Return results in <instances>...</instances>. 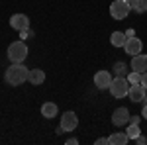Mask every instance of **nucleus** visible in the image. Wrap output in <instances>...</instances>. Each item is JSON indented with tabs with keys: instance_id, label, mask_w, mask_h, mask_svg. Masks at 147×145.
<instances>
[{
	"instance_id": "nucleus-6",
	"label": "nucleus",
	"mask_w": 147,
	"mask_h": 145,
	"mask_svg": "<svg viewBox=\"0 0 147 145\" xmlns=\"http://www.w3.org/2000/svg\"><path fill=\"white\" fill-rule=\"evenodd\" d=\"M77 125H79V118H77L75 112H65L61 116V127H63V132H73V129H77Z\"/></svg>"
},
{
	"instance_id": "nucleus-23",
	"label": "nucleus",
	"mask_w": 147,
	"mask_h": 145,
	"mask_svg": "<svg viewBox=\"0 0 147 145\" xmlns=\"http://www.w3.org/2000/svg\"><path fill=\"white\" fill-rule=\"evenodd\" d=\"M96 145H108V137H100V139H96Z\"/></svg>"
},
{
	"instance_id": "nucleus-20",
	"label": "nucleus",
	"mask_w": 147,
	"mask_h": 145,
	"mask_svg": "<svg viewBox=\"0 0 147 145\" xmlns=\"http://www.w3.org/2000/svg\"><path fill=\"white\" fill-rule=\"evenodd\" d=\"M134 141H136V143H139V145H145V143H147V137H143V135L139 134L136 139H134Z\"/></svg>"
},
{
	"instance_id": "nucleus-13",
	"label": "nucleus",
	"mask_w": 147,
	"mask_h": 145,
	"mask_svg": "<svg viewBox=\"0 0 147 145\" xmlns=\"http://www.w3.org/2000/svg\"><path fill=\"white\" fill-rule=\"evenodd\" d=\"M127 141H129V137L125 132H116L108 137V145H125Z\"/></svg>"
},
{
	"instance_id": "nucleus-5",
	"label": "nucleus",
	"mask_w": 147,
	"mask_h": 145,
	"mask_svg": "<svg viewBox=\"0 0 147 145\" xmlns=\"http://www.w3.org/2000/svg\"><path fill=\"white\" fill-rule=\"evenodd\" d=\"M112 123L116 127H122L125 123H129V110L124 108V106H120V108H116L112 114Z\"/></svg>"
},
{
	"instance_id": "nucleus-14",
	"label": "nucleus",
	"mask_w": 147,
	"mask_h": 145,
	"mask_svg": "<svg viewBox=\"0 0 147 145\" xmlns=\"http://www.w3.org/2000/svg\"><path fill=\"white\" fill-rule=\"evenodd\" d=\"M57 104L55 102H45L43 106H41V116L43 118H47V120H51V118H55L57 116Z\"/></svg>"
},
{
	"instance_id": "nucleus-2",
	"label": "nucleus",
	"mask_w": 147,
	"mask_h": 145,
	"mask_svg": "<svg viewBox=\"0 0 147 145\" xmlns=\"http://www.w3.org/2000/svg\"><path fill=\"white\" fill-rule=\"evenodd\" d=\"M26 57H28V45L24 43L22 39L8 45V59L12 63H24Z\"/></svg>"
},
{
	"instance_id": "nucleus-21",
	"label": "nucleus",
	"mask_w": 147,
	"mask_h": 145,
	"mask_svg": "<svg viewBox=\"0 0 147 145\" xmlns=\"http://www.w3.org/2000/svg\"><path fill=\"white\" fill-rule=\"evenodd\" d=\"M141 86L147 90V73H143V75H141Z\"/></svg>"
},
{
	"instance_id": "nucleus-15",
	"label": "nucleus",
	"mask_w": 147,
	"mask_h": 145,
	"mask_svg": "<svg viewBox=\"0 0 147 145\" xmlns=\"http://www.w3.org/2000/svg\"><path fill=\"white\" fill-rule=\"evenodd\" d=\"M125 41H127V35H125L124 32H112V35H110V43H112L114 47H124Z\"/></svg>"
},
{
	"instance_id": "nucleus-12",
	"label": "nucleus",
	"mask_w": 147,
	"mask_h": 145,
	"mask_svg": "<svg viewBox=\"0 0 147 145\" xmlns=\"http://www.w3.org/2000/svg\"><path fill=\"white\" fill-rule=\"evenodd\" d=\"M28 80H30L32 84H35V86H39V84H43V82H45V73H43L41 69H32Z\"/></svg>"
},
{
	"instance_id": "nucleus-26",
	"label": "nucleus",
	"mask_w": 147,
	"mask_h": 145,
	"mask_svg": "<svg viewBox=\"0 0 147 145\" xmlns=\"http://www.w3.org/2000/svg\"><path fill=\"white\" fill-rule=\"evenodd\" d=\"M125 35H127V37H134V35H136V32H134V30H127V32H125Z\"/></svg>"
},
{
	"instance_id": "nucleus-18",
	"label": "nucleus",
	"mask_w": 147,
	"mask_h": 145,
	"mask_svg": "<svg viewBox=\"0 0 147 145\" xmlns=\"http://www.w3.org/2000/svg\"><path fill=\"white\" fill-rule=\"evenodd\" d=\"M125 78H127V82L134 86V84H141V75L139 73H136V71H129L127 75H125Z\"/></svg>"
},
{
	"instance_id": "nucleus-4",
	"label": "nucleus",
	"mask_w": 147,
	"mask_h": 145,
	"mask_svg": "<svg viewBox=\"0 0 147 145\" xmlns=\"http://www.w3.org/2000/svg\"><path fill=\"white\" fill-rule=\"evenodd\" d=\"M129 2L127 0H114L110 4V16L114 20H125L127 14H129Z\"/></svg>"
},
{
	"instance_id": "nucleus-19",
	"label": "nucleus",
	"mask_w": 147,
	"mask_h": 145,
	"mask_svg": "<svg viewBox=\"0 0 147 145\" xmlns=\"http://www.w3.org/2000/svg\"><path fill=\"white\" fill-rule=\"evenodd\" d=\"M125 134H127V137H129V139H136L137 135L141 134V132H139V123H129Z\"/></svg>"
},
{
	"instance_id": "nucleus-11",
	"label": "nucleus",
	"mask_w": 147,
	"mask_h": 145,
	"mask_svg": "<svg viewBox=\"0 0 147 145\" xmlns=\"http://www.w3.org/2000/svg\"><path fill=\"white\" fill-rule=\"evenodd\" d=\"M145 92H147V90L143 88L141 84H134V86H129L127 96H129V100H131V102H143V98H145Z\"/></svg>"
},
{
	"instance_id": "nucleus-8",
	"label": "nucleus",
	"mask_w": 147,
	"mask_h": 145,
	"mask_svg": "<svg viewBox=\"0 0 147 145\" xmlns=\"http://www.w3.org/2000/svg\"><path fill=\"white\" fill-rule=\"evenodd\" d=\"M141 47H143L141 39L134 35V37H127V41H125V45H124V51L129 57H134V55H137V53H141Z\"/></svg>"
},
{
	"instance_id": "nucleus-9",
	"label": "nucleus",
	"mask_w": 147,
	"mask_h": 145,
	"mask_svg": "<svg viewBox=\"0 0 147 145\" xmlns=\"http://www.w3.org/2000/svg\"><path fill=\"white\" fill-rule=\"evenodd\" d=\"M110 82H112V75H110L108 71H98V73L94 75V84H96V88H100V90L110 88Z\"/></svg>"
},
{
	"instance_id": "nucleus-17",
	"label": "nucleus",
	"mask_w": 147,
	"mask_h": 145,
	"mask_svg": "<svg viewBox=\"0 0 147 145\" xmlns=\"http://www.w3.org/2000/svg\"><path fill=\"white\" fill-rule=\"evenodd\" d=\"M114 73H116V77H125L129 71H127V65L124 61H116L114 63Z\"/></svg>"
},
{
	"instance_id": "nucleus-7",
	"label": "nucleus",
	"mask_w": 147,
	"mask_h": 145,
	"mask_svg": "<svg viewBox=\"0 0 147 145\" xmlns=\"http://www.w3.org/2000/svg\"><path fill=\"white\" fill-rule=\"evenodd\" d=\"M10 26L18 32H24V30H30V18L26 14H14L10 18Z\"/></svg>"
},
{
	"instance_id": "nucleus-16",
	"label": "nucleus",
	"mask_w": 147,
	"mask_h": 145,
	"mask_svg": "<svg viewBox=\"0 0 147 145\" xmlns=\"http://www.w3.org/2000/svg\"><path fill=\"white\" fill-rule=\"evenodd\" d=\"M129 8L136 14H145L147 12V0H129Z\"/></svg>"
},
{
	"instance_id": "nucleus-1",
	"label": "nucleus",
	"mask_w": 147,
	"mask_h": 145,
	"mask_svg": "<svg viewBox=\"0 0 147 145\" xmlns=\"http://www.w3.org/2000/svg\"><path fill=\"white\" fill-rule=\"evenodd\" d=\"M28 77H30V69L24 67V63H12L10 67L6 69V75H4L6 82L12 84V86H18V84L26 82Z\"/></svg>"
},
{
	"instance_id": "nucleus-25",
	"label": "nucleus",
	"mask_w": 147,
	"mask_h": 145,
	"mask_svg": "<svg viewBox=\"0 0 147 145\" xmlns=\"http://www.w3.org/2000/svg\"><path fill=\"white\" fill-rule=\"evenodd\" d=\"M77 143H79V139H75V137H71L67 141V145H77Z\"/></svg>"
},
{
	"instance_id": "nucleus-10",
	"label": "nucleus",
	"mask_w": 147,
	"mask_h": 145,
	"mask_svg": "<svg viewBox=\"0 0 147 145\" xmlns=\"http://www.w3.org/2000/svg\"><path fill=\"white\" fill-rule=\"evenodd\" d=\"M131 71H136V73H139V75L147 73V55L137 53V55L131 57Z\"/></svg>"
},
{
	"instance_id": "nucleus-3",
	"label": "nucleus",
	"mask_w": 147,
	"mask_h": 145,
	"mask_svg": "<svg viewBox=\"0 0 147 145\" xmlns=\"http://www.w3.org/2000/svg\"><path fill=\"white\" fill-rule=\"evenodd\" d=\"M108 90H110V94H112L114 98H124L129 92V82H127L125 77H116V78H112Z\"/></svg>"
},
{
	"instance_id": "nucleus-24",
	"label": "nucleus",
	"mask_w": 147,
	"mask_h": 145,
	"mask_svg": "<svg viewBox=\"0 0 147 145\" xmlns=\"http://www.w3.org/2000/svg\"><path fill=\"white\" fill-rule=\"evenodd\" d=\"M141 118H143V120H147V104L143 106V110H141Z\"/></svg>"
},
{
	"instance_id": "nucleus-22",
	"label": "nucleus",
	"mask_w": 147,
	"mask_h": 145,
	"mask_svg": "<svg viewBox=\"0 0 147 145\" xmlns=\"http://www.w3.org/2000/svg\"><path fill=\"white\" fill-rule=\"evenodd\" d=\"M141 116H129V123H139Z\"/></svg>"
}]
</instances>
